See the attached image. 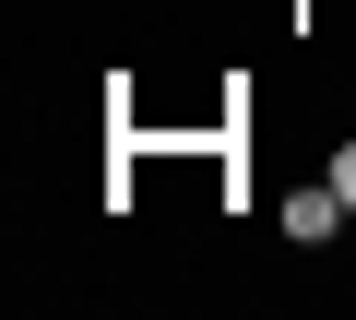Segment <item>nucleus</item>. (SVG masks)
<instances>
[{
	"label": "nucleus",
	"mask_w": 356,
	"mask_h": 320,
	"mask_svg": "<svg viewBox=\"0 0 356 320\" xmlns=\"http://www.w3.org/2000/svg\"><path fill=\"white\" fill-rule=\"evenodd\" d=\"M332 226H344V190H332V178H309V190H285V237H297V249H321Z\"/></svg>",
	"instance_id": "obj_1"
},
{
	"label": "nucleus",
	"mask_w": 356,
	"mask_h": 320,
	"mask_svg": "<svg viewBox=\"0 0 356 320\" xmlns=\"http://www.w3.org/2000/svg\"><path fill=\"white\" fill-rule=\"evenodd\" d=\"M321 178H332V190H344V214H356V142L332 154V167H321Z\"/></svg>",
	"instance_id": "obj_2"
}]
</instances>
